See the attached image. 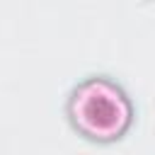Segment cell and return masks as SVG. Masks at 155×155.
Masks as SVG:
<instances>
[{
    "instance_id": "1",
    "label": "cell",
    "mask_w": 155,
    "mask_h": 155,
    "mask_svg": "<svg viewBox=\"0 0 155 155\" xmlns=\"http://www.w3.org/2000/svg\"><path fill=\"white\" fill-rule=\"evenodd\" d=\"M73 126L94 143L121 138L131 126V102L109 80H87L70 97L68 107Z\"/></svg>"
}]
</instances>
